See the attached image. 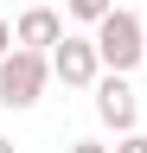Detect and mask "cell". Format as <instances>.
<instances>
[{
    "instance_id": "1",
    "label": "cell",
    "mask_w": 147,
    "mask_h": 153,
    "mask_svg": "<svg viewBox=\"0 0 147 153\" xmlns=\"http://www.w3.org/2000/svg\"><path fill=\"white\" fill-rule=\"evenodd\" d=\"M51 83V51H32V45H13L0 57V108H32Z\"/></svg>"
},
{
    "instance_id": "2",
    "label": "cell",
    "mask_w": 147,
    "mask_h": 153,
    "mask_svg": "<svg viewBox=\"0 0 147 153\" xmlns=\"http://www.w3.org/2000/svg\"><path fill=\"white\" fill-rule=\"evenodd\" d=\"M90 32H96L102 70H141V64H147V32H141V19L128 13V7H109Z\"/></svg>"
},
{
    "instance_id": "3",
    "label": "cell",
    "mask_w": 147,
    "mask_h": 153,
    "mask_svg": "<svg viewBox=\"0 0 147 153\" xmlns=\"http://www.w3.org/2000/svg\"><path fill=\"white\" fill-rule=\"evenodd\" d=\"M51 76H58L64 89H96L102 76V51H96V32H64L58 45H51Z\"/></svg>"
},
{
    "instance_id": "4",
    "label": "cell",
    "mask_w": 147,
    "mask_h": 153,
    "mask_svg": "<svg viewBox=\"0 0 147 153\" xmlns=\"http://www.w3.org/2000/svg\"><path fill=\"white\" fill-rule=\"evenodd\" d=\"M96 121L109 134H128L141 121V102H134V89H128V70H102L96 76Z\"/></svg>"
},
{
    "instance_id": "5",
    "label": "cell",
    "mask_w": 147,
    "mask_h": 153,
    "mask_svg": "<svg viewBox=\"0 0 147 153\" xmlns=\"http://www.w3.org/2000/svg\"><path fill=\"white\" fill-rule=\"evenodd\" d=\"M64 38V13L45 7V0H26L19 19H13V45H32V51H51Z\"/></svg>"
},
{
    "instance_id": "6",
    "label": "cell",
    "mask_w": 147,
    "mask_h": 153,
    "mask_svg": "<svg viewBox=\"0 0 147 153\" xmlns=\"http://www.w3.org/2000/svg\"><path fill=\"white\" fill-rule=\"evenodd\" d=\"M109 7H115V0H64V19H77V26H96Z\"/></svg>"
},
{
    "instance_id": "7",
    "label": "cell",
    "mask_w": 147,
    "mask_h": 153,
    "mask_svg": "<svg viewBox=\"0 0 147 153\" xmlns=\"http://www.w3.org/2000/svg\"><path fill=\"white\" fill-rule=\"evenodd\" d=\"M115 153H147V134H141V128H128V134H115Z\"/></svg>"
},
{
    "instance_id": "8",
    "label": "cell",
    "mask_w": 147,
    "mask_h": 153,
    "mask_svg": "<svg viewBox=\"0 0 147 153\" xmlns=\"http://www.w3.org/2000/svg\"><path fill=\"white\" fill-rule=\"evenodd\" d=\"M70 153H115V147H102V140H70Z\"/></svg>"
},
{
    "instance_id": "9",
    "label": "cell",
    "mask_w": 147,
    "mask_h": 153,
    "mask_svg": "<svg viewBox=\"0 0 147 153\" xmlns=\"http://www.w3.org/2000/svg\"><path fill=\"white\" fill-rule=\"evenodd\" d=\"M13 51V19H0V57Z\"/></svg>"
},
{
    "instance_id": "10",
    "label": "cell",
    "mask_w": 147,
    "mask_h": 153,
    "mask_svg": "<svg viewBox=\"0 0 147 153\" xmlns=\"http://www.w3.org/2000/svg\"><path fill=\"white\" fill-rule=\"evenodd\" d=\"M0 153H19V147H13V140H7V134H0Z\"/></svg>"
},
{
    "instance_id": "11",
    "label": "cell",
    "mask_w": 147,
    "mask_h": 153,
    "mask_svg": "<svg viewBox=\"0 0 147 153\" xmlns=\"http://www.w3.org/2000/svg\"><path fill=\"white\" fill-rule=\"evenodd\" d=\"M19 7H26V0H19Z\"/></svg>"
}]
</instances>
